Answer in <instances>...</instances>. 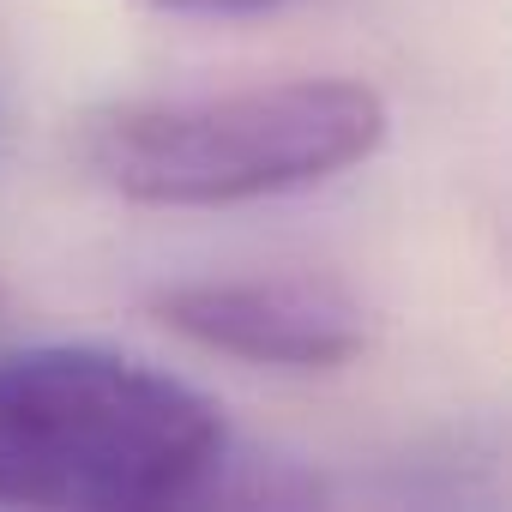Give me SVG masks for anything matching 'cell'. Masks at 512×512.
<instances>
[{
  "instance_id": "3",
  "label": "cell",
  "mask_w": 512,
  "mask_h": 512,
  "mask_svg": "<svg viewBox=\"0 0 512 512\" xmlns=\"http://www.w3.org/2000/svg\"><path fill=\"white\" fill-rule=\"evenodd\" d=\"M145 308L181 344L266 374H338L368 350V314L332 278H187Z\"/></svg>"
},
{
  "instance_id": "1",
  "label": "cell",
  "mask_w": 512,
  "mask_h": 512,
  "mask_svg": "<svg viewBox=\"0 0 512 512\" xmlns=\"http://www.w3.org/2000/svg\"><path fill=\"white\" fill-rule=\"evenodd\" d=\"M223 410L109 344L0 350V506L169 512L223 482Z\"/></svg>"
},
{
  "instance_id": "2",
  "label": "cell",
  "mask_w": 512,
  "mask_h": 512,
  "mask_svg": "<svg viewBox=\"0 0 512 512\" xmlns=\"http://www.w3.org/2000/svg\"><path fill=\"white\" fill-rule=\"evenodd\" d=\"M386 97L362 79H272L205 97H121L73 121L85 181L151 211H223L338 181L386 145Z\"/></svg>"
},
{
  "instance_id": "4",
  "label": "cell",
  "mask_w": 512,
  "mask_h": 512,
  "mask_svg": "<svg viewBox=\"0 0 512 512\" xmlns=\"http://www.w3.org/2000/svg\"><path fill=\"white\" fill-rule=\"evenodd\" d=\"M169 13H187V19H253V13H272L284 0H157Z\"/></svg>"
}]
</instances>
